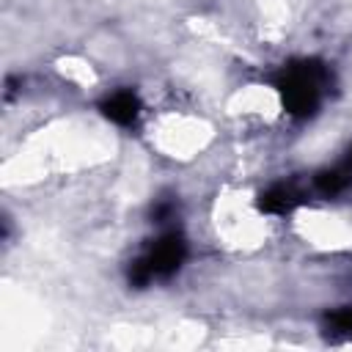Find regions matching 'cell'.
I'll list each match as a JSON object with an SVG mask.
<instances>
[{
	"instance_id": "1",
	"label": "cell",
	"mask_w": 352,
	"mask_h": 352,
	"mask_svg": "<svg viewBox=\"0 0 352 352\" xmlns=\"http://www.w3.org/2000/svg\"><path fill=\"white\" fill-rule=\"evenodd\" d=\"M327 77L324 66L319 60H302L294 63L280 80V96H283V107L292 116H311L319 107V82Z\"/></svg>"
},
{
	"instance_id": "2",
	"label": "cell",
	"mask_w": 352,
	"mask_h": 352,
	"mask_svg": "<svg viewBox=\"0 0 352 352\" xmlns=\"http://www.w3.org/2000/svg\"><path fill=\"white\" fill-rule=\"evenodd\" d=\"M184 256H187V242H184V236L176 234V231H168V234H162V236L151 245V250L143 256V261L148 264L151 278H170V275L182 267Z\"/></svg>"
},
{
	"instance_id": "3",
	"label": "cell",
	"mask_w": 352,
	"mask_h": 352,
	"mask_svg": "<svg viewBox=\"0 0 352 352\" xmlns=\"http://www.w3.org/2000/svg\"><path fill=\"white\" fill-rule=\"evenodd\" d=\"M102 113H104L113 124L126 126V124H132V121L138 118L140 102H138V96H135L132 91H118V94H113V96H107V99L102 102Z\"/></svg>"
},
{
	"instance_id": "4",
	"label": "cell",
	"mask_w": 352,
	"mask_h": 352,
	"mask_svg": "<svg viewBox=\"0 0 352 352\" xmlns=\"http://www.w3.org/2000/svg\"><path fill=\"white\" fill-rule=\"evenodd\" d=\"M294 206V195H292V190H286V187H270V190H264L261 195H258V209L261 212H270V214H283V212H289Z\"/></svg>"
},
{
	"instance_id": "5",
	"label": "cell",
	"mask_w": 352,
	"mask_h": 352,
	"mask_svg": "<svg viewBox=\"0 0 352 352\" xmlns=\"http://www.w3.org/2000/svg\"><path fill=\"white\" fill-rule=\"evenodd\" d=\"M346 184H349L346 170L333 168V170H319V173H316V187H319L324 195H336V192H341Z\"/></svg>"
},
{
	"instance_id": "6",
	"label": "cell",
	"mask_w": 352,
	"mask_h": 352,
	"mask_svg": "<svg viewBox=\"0 0 352 352\" xmlns=\"http://www.w3.org/2000/svg\"><path fill=\"white\" fill-rule=\"evenodd\" d=\"M327 327L333 333H352V305H344L327 314Z\"/></svg>"
},
{
	"instance_id": "7",
	"label": "cell",
	"mask_w": 352,
	"mask_h": 352,
	"mask_svg": "<svg viewBox=\"0 0 352 352\" xmlns=\"http://www.w3.org/2000/svg\"><path fill=\"white\" fill-rule=\"evenodd\" d=\"M346 165L352 168V148H349V157H346Z\"/></svg>"
}]
</instances>
